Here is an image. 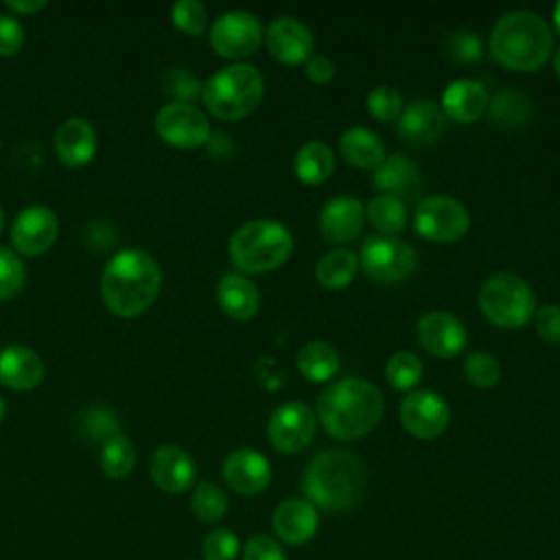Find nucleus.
<instances>
[{
    "label": "nucleus",
    "instance_id": "f257e3e1",
    "mask_svg": "<svg viewBox=\"0 0 560 560\" xmlns=\"http://www.w3.org/2000/svg\"><path fill=\"white\" fill-rule=\"evenodd\" d=\"M383 394L368 378L346 376L330 383L317 398V420L324 431L341 442L368 435L383 416Z\"/></svg>",
    "mask_w": 560,
    "mask_h": 560
},
{
    "label": "nucleus",
    "instance_id": "f03ea898",
    "mask_svg": "<svg viewBox=\"0 0 560 560\" xmlns=\"http://www.w3.org/2000/svg\"><path fill=\"white\" fill-rule=\"evenodd\" d=\"M365 488V462L346 448L319 451L302 475L304 499L326 512L352 510L363 499Z\"/></svg>",
    "mask_w": 560,
    "mask_h": 560
},
{
    "label": "nucleus",
    "instance_id": "7ed1b4c3",
    "mask_svg": "<svg viewBox=\"0 0 560 560\" xmlns=\"http://www.w3.org/2000/svg\"><path fill=\"white\" fill-rule=\"evenodd\" d=\"M162 271L158 260L144 249L118 252L101 273L103 304L118 317L144 313L158 298Z\"/></svg>",
    "mask_w": 560,
    "mask_h": 560
},
{
    "label": "nucleus",
    "instance_id": "20e7f679",
    "mask_svg": "<svg viewBox=\"0 0 560 560\" xmlns=\"http://www.w3.org/2000/svg\"><path fill=\"white\" fill-rule=\"evenodd\" d=\"M551 50V26L534 11H510L492 26L490 52L508 70L534 72L547 63Z\"/></svg>",
    "mask_w": 560,
    "mask_h": 560
},
{
    "label": "nucleus",
    "instance_id": "39448f33",
    "mask_svg": "<svg viewBox=\"0 0 560 560\" xmlns=\"http://www.w3.org/2000/svg\"><path fill=\"white\" fill-rule=\"evenodd\" d=\"M293 252L291 232L271 219H252L234 230L228 254L243 273H267L287 262Z\"/></svg>",
    "mask_w": 560,
    "mask_h": 560
},
{
    "label": "nucleus",
    "instance_id": "423d86ee",
    "mask_svg": "<svg viewBox=\"0 0 560 560\" xmlns=\"http://www.w3.org/2000/svg\"><path fill=\"white\" fill-rule=\"evenodd\" d=\"M265 94V79L252 63H232L214 72L201 85L203 105L219 120H241L249 116Z\"/></svg>",
    "mask_w": 560,
    "mask_h": 560
},
{
    "label": "nucleus",
    "instance_id": "0eeeda50",
    "mask_svg": "<svg viewBox=\"0 0 560 560\" xmlns=\"http://www.w3.org/2000/svg\"><path fill=\"white\" fill-rule=\"evenodd\" d=\"M479 308L499 328H521L534 317L536 298L521 276L497 271L479 289Z\"/></svg>",
    "mask_w": 560,
    "mask_h": 560
},
{
    "label": "nucleus",
    "instance_id": "6e6552de",
    "mask_svg": "<svg viewBox=\"0 0 560 560\" xmlns=\"http://www.w3.org/2000/svg\"><path fill=\"white\" fill-rule=\"evenodd\" d=\"M416 262V249L398 236H370L359 252L361 269L378 284H398L407 280L413 273Z\"/></svg>",
    "mask_w": 560,
    "mask_h": 560
},
{
    "label": "nucleus",
    "instance_id": "1a4fd4ad",
    "mask_svg": "<svg viewBox=\"0 0 560 560\" xmlns=\"http://www.w3.org/2000/svg\"><path fill=\"white\" fill-rule=\"evenodd\" d=\"M413 230L431 243H455L470 230V214L448 195H429L413 210Z\"/></svg>",
    "mask_w": 560,
    "mask_h": 560
},
{
    "label": "nucleus",
    "instance_id": "9d476101",
    "mask_svg": "<svg viewBox=\"0 0 560 560\" xmlns=\"http://www.w3.org/2000/svg\"><path fill=\"white\" fill-rule=\"evenodd\" d=\"M210 44L217 55L225 59H245L262 44V26L256 15L247 11H228L210 26Z\"/></svg>",
    "mask_w": 560,
    "mask_h": 560
},
{
    "label": "nucleus",
    "instance_id": "9b49d317",
    "mask_svg": "<svg viewBox=\"0 0 560 560\" xmlns=\"http://www.w3.org/2000/svg\"><path fill=\"white\" fill-rule=\"evenodd\" d=\"M155 131L166 144L175 149H195L206 144L210 125L197 105L171 101L155 114Z\"/></svg>",
    "mask_w": 560,
    "mask_h": 560
},
{
    "label": "nucleus",
    "instance_id": "f8f14e48",
    "mask_svg": "<svg viewBox=\"0 0 560 560\" xmlns=\"http://www.w3.org/2000/svg\"><path fill=\"white\" fill-rule=\"evenodd\" d=\"M317 429V418L315 413L300 400H289L282 402L267 422V438L269 444L284 455H293L304 451Z\"/></svg>",
    "mask_w": 560,
    "mask_h": 560
},
{
    "label": "nucleus",
    "instance_id": "ddd939ff",
    "mask_svg": "<svg viewBox=\"0 0 560 560\" xmlns=\"http://www.w3.org/2000/svg\"><path fill=\"white\" fill-rule=\"evenodd\" d=\"M400 422L413 438L435 440L446 431L451 411L440 394L431 389H411L400 402Z\"/></svg>",
    "mask_w": 560,
    "mask_h": 560
},
{
    "label": "nucleus",
    "instance_id": "4468645a",
    "mask_svg": "<svg viewBox=\"0 0 560 560\" xmlns=\"http://www.w3.org/2000/svg\"><path fill=\"white\" fill-rule=\"evenodd\" d=\"M57 217L48 206H26L11 225V243L24 256H39L48 252L57 238Z\"/></svg>",
    "mask_w": 560,
    "mask_h": 560
},
{
    "label": "nucleus",
    "instance_id": "2eb2a0df",
    "mask_svg": "<svg viewBox=\"0 0 560 560\" xmlns=\"http://www.w3.org/2000/svg\"><path fill=\"white\" fill-rule=\"evenodd\" d=\"M416 337L418 343L438 359H453L468 343L464 324L448 311L424 313L416 324Z\"/></svg>",
    "mask_w": 560,
    "mask_h": 560
},
{
    "label": "nucleus",
    "instance_id": "dca6fc26",
    "mask_svg": "<svg viewBox=\"0 0 560 560\" xmlns=\"http://www.w3.org/2000/svg\"><path fill=\"white\" fill-rule=\"evenodd\" d=\"M269 55L287 66L306 63L313 57V35L308 26L295 18H276L262 33Z\"/></svg>",
    "mask_w": 560,
    "mask_h": 560
},
{
    "label": "nucleus",
    "instance_id": "f3484780",
    "mask_svg": "<svg viewBox=\"0 0 560 560\" xmlns=\"http://www.w3.org/2000/svg\"><path fill=\"white\" fill-rule=\"evenodd\" d=\"M221 475L234 492L254 497L271 483V464L260 451L236 448L223 459Z\"/></svg>",
    "mask_w": 560,
    "mask_h": 560
},
{
    "label": "nucleus",
    "instance_id": "a211bd4d",
    "mask_svg": "<svg viewBox=\"0 0 560 560\" xmlns=\"http://www.w3.org/2000/svg\"><path fill=\"white\" fill-rule=\"evenodd\" d=\"M149 472L160 490L168 494H182L192 486L197 468L195 459L184 448L175 444H162L149 457Z\"/></svg>",
    "mask_w": 560,
    "mask_h": 560
},
{
    "label": "nucleus",
    "instance_id": "6ab92c4d",
    "mask_svg": "<svg viewBox=\"0 0 560 560\" xmlns=\"http://www.w3.org/2000/svg\"><path fill=\"white\" fill-rule=\"evenodd\" d=\"M372 186L378 188L381 195H389L400 201H416L424 190V177L413 160L398 153L385 158L374 168Z\"/></svg>",
    "mask_w": 560,
    "mask_h": 560
},
{
    "label": "nucleus",
    "instance_id": "aec40b11",
    "mask_svg": "<svg viewBox=\"0 0 560 560\" xmlns=\"http://www.w3.org/2000/svg\"><path fill=\"white\" fill-rule=\"evenodd\" d=\"M271 527L278 540L298 547L315 536L319 527V512L311 501L302 497H291L278 503V508L273 510Z\"/></svg>",
    "mask_w": 560,
    "mask_h": 560
},
{
    "label": "nucleus",
    "instance_id": "412c9836",
    "mask_svg": "<svg viewBox=\"0 0 560 560\" xmlns=\"http://www.w3.org/2000/svg\"><path fill=\"white\" fill-rule=\"evenodd\" d=\"M446 129V116L431 98L411 101L398 116V136L413 147H431Z\"/></svg>",
    "mask_w": 560,
    "mask_h": 560
},
{
    "label": "nucleus",
    "instance_id": "4be33fe9",
    "mask_svg": "<svg viewBox=\"0 0 560 560\" xmlns=\"http://www.w3.org/2000/svg\"><path fill=\"white\" fill-rule=\"evenodd\" d=\"M365 221V206L352 195H339L324 203L319 232L328 243H348L359 236Z\"/></svg>",
    "mask_w": 560,
    "mask_h": 560
},
{
    "label": "nucleus",
    "instance_id": "5701e85b",
    "mask_svg": "<svg viewBox=\"0 0 560 560\" xmlns=\"http://www.w3.org/2000/svg\"><path fill=\"white\" fill-rule=\"evenodd\" d=\"M488 101H490V96H488L483 83H479L475 79H457V81L448 83L446 90L442 92L440 109L453 122L470 125L486 114Z\"/></svg>",
    "mask_w": 560,
    "mask_h": 560
},
{
    "label": "nucleus",
    "instance_id": "b1692460",
    "mask_svg": "<svg viewBox=\"0 0 560 560\" xmlns=\"http://www.w3.org/2000/svg\"><path fill=\"white\" fill-rule=\"evenodd\" d=\"M44 378V363L28 346H7L0 350V383L9 389L28 392Z\"/></svg>",
    "mask_w": 560,
    "mask_h": 560
},
{
    "label": "nucleus",
    "instance_id": "393cba45",
    "mask_svg": "<svg viewBox=\"0 0 560 560\" xmlns=\"http://www.w3.org/2000/svg\"><path fill=\"white\" fill-rule=\"evenodd\" d=\"M55 151L66 166H83L96 153V131L79 116L66 118L55 131Z\"/></svg>",
    "mask_w": 560,
    "mask_h": 560
},
{
    "label": "nucleus",
    "instance_id": "a878e982",
    "mask_svg": "<svg viewBox=\"0 0 560 560\" xmlns=\"http://www.w3.org/2000/svg\"><path fill=\"white\" fill-rule=\"evenodd\" d=\"M217 302L236 322H247L258 313V287L243 273H225L217 284Z\"/></svg>",
    "mask_w": 560,
    "mask_h": 560
},
{
    "label": "nucleus",
    "instance_id": "bb28decb",
    "mask_svg": "<svg viewBox=\"0 0 560 560\" xmlns=\"http://www.w3.org/2000/svg\"><path fill=\"white\" fill-rule=\"evenodd\" d=\"M341 158L357 168H376L385 160L381 138L365 127H350L339 138Z\"/></svg>",
    "mask_w": 560,
    "mask_h": 560
},
{
    "label": "nucleus",
    "instance_id": "cd10ccee",
    "mask_svg": "<svg viewBox=\"0 0 560 560\" xmlns=\"http://www.w3.org/2000/svg\"><path fill=\"white\" fill-rule=\"evenodd\" d=\"M335 171V155L328 144L311 140L298 149L293 155V173L302 184L317 186L324 184Z\"/></svg>",
    "mask_w": 560,
    "mask_h": 560
},
{
    "label": "nucleus",
    "instance_id": "c85d7f7f",
    "mask_svg": "<svg viewBox=\"0 0 560 560\" xmlns=\"http://www.w3.org/2000/svg\"><path fill=\"white\" fill-rule=\"evenodd\" d=\"M488 116L501 129H521L532 116L529 98L516 88H501L488 101Z\"/></svg>",
    "mask_w": 560,
    "mask_h": 560
},
{
    "label": "nucleus",
    "instance_id": "c756f323",
    "mask_svg": "<svg viewBox=\"0 0 560 560\" xmlns=\"http://www.w3.org/2000/svg\"><path fill=\"white\" fill-rule=\"evenodd\" d=\"M339 352L326 341H308L298 352L300 374L313 383H326L339 372Z\"/></svg>",
    "mask_w": 560,
    "mask_h": 560
},
{
    "label": "nucleus",
    "instance_id": "7c9ffc66",
    "mask_svg": "<svg viewBox=\"0 0 560 560\" xmlns=\"http://www.w3.org/2000/svg\"><path fill=\"white\" fill-rule=\"evenodd\" d=\"M359 271V256L346 247H337L326 252L315 267L317 282L326 289H343L348 287Z\"/></svg>",
    "mask_w": 560,
    "mask_h": 560
},
{
    "label": "nucleus",
    "instance_id": "2f4dec72",
    "mask_svg": "<svg viewBox=\"0 0 560 560\" xmlns=\"http://www.w3.org/2000/svg\"><path fill=\"white\" fill-rule=\"evenodd\" d=\"M365 217L383 236H398L407 228L409 219L405 201L389 195L372 197L365 206Z\"/></svg>",
    "mask_w": 560,
    "mask_h": 560
},
{
    "label": "nucleus",
    "instance_id": "473e14b6",
    "mask_svg": "<svg viewBox=\"0 0 560 560\" xmlns=\"http://www.w3.org/2000/svg\"><path fill=\"white\" fill-rule=\"evenodd\" d=\"M136 466V448L127 435L116 433L101 444V468L109 479H125Z\"/></svg>",
    "mask_w": 560,
    "mask_h": 560
},
{
    "label": "nucleus",
    "instance_id": "72a5a7b5",
    "mask_svg": "<svg viewBox=\"0 0 560 560\" xmlns=\"http://www.w3.org/2000/svg\"><path fill=\"white\" fill-rule=\"evenodd\" d=\"M190 512L203 523H217L228 512V494L217 483L201 481L192 490Z\"/></svg>",
    "mask_w": 560,
    "mask_h": 560
},
{
    "label": "nucleus",
    "instance_id": "f704fd0d",
    "mask_svg": "<svg viewBox=\"0 0 560 560\" xmlns=\"http://www.w3.org/2000/svg\"><path fill=\"white\" fill-rule=\"evenodd\" d=\"M422 361L407 350L394 352L385 365L387 383L398 392H411L422 381Z\"/></svg>",
    "mask_w": 560,
    "mask_h": 560
},
{
    "label": "nucleus",
    "instance_id": "c9c22d12",
    "mask_svg": "<svg viewBox=\"0 0 560 560\" xmlns=\"http://www.w3.org/2000/svg\"><path fill=\"white\" fill-rule=\"evenodd\" d=\"M464 376L479 389H490L501 378V363L490 352H470L464 359Z\"/></svg>",
    "mask_w": 560,
    "mask_h": 560
},
{
    "label": "nucleus",
    "instance_id": "e433bc0d",
    "mask_svg": "<svg viewBox=\"0 0 560 560\" xmlns=\"http://www.w3.org/2000/svg\"><path fill=\"white\" fill-rule=\"evenodd\" d=\"M365 105H368V112L372 118H376L381 122H392L402 112V96L394 85L381 83L370 90Z\"/></svg>",
    "mask_w": 560,
    "mask_h": 560
},
{
    "label": "nucleus",
    "instance_id": "4c0bfd02",
    "mask_svg": "<svg viewBox=\"0 0 560 560\" xmlns=\"http://www.w3.org/2000/svg\"><path fill=\"white\" fill-rule=\"evenodd\" d=\"M173 24L186 35H201L208 26V11L199 0H179L171 7Z\"/></svg>",
    "mask_w": 560,
    "mask_h": 560
},
{
    "label": "nucleus",
    "instance_id": "58836bf2",
    "mask_svg": "<svg viewBox=\"0 0 560 560\" xmlns=\"http://www.w3.org/2000/svg\"><path fill=\"white\" fill-rule=\"evenodd\" d=\"M24 280L26 269L20 256L13 249L0 245V300L13 298L22 289Z\"/></svg>",
    "mask_w": 560,
    "mask_h": 560
},
{
    "label": "nucleus",
    "instance_id": "ea45409f",
    "mask_svg": "<svg viewBox=\"0 0 560 560\" xmlns=\"http://www.w3.org/2000/svg\"><path fill=\"white\" fill-rule=\"evenodd\" d=\"M238 553H241L238 536L228 527L212 529L210 534H206L201 542L203 560H236Z\"/></svg>",
    "mask_w": 560,
    "mask_h": 560
},
{
    "label": "nucleus",
    "instance_id": "a19ab883",
    "mask_svg": "<svg viewBox=\"0 0 560 560\" xmlns=\"http://www.w3.org/2000/svg\"><path fill=\"white\" fill-rule=\"evenodd\" d=\"M444 50H446V57L457 63H472L481 57L483 42L479 39L477 33L462 28V31L451 33L444 39Z\"/></svg>",
    "mask_w": 560,
    "mask_h": 560
},
{
    "label": "nucleus",
    "instance_id": "79ce46f5",
    "mask_svg": "<svg viewBox=\"0 0 560 560\" xmlns=\"http://www.w3.org/2000/svg\"><path fill=\"white\" fill-rule=\"evenodd\" d=\"M241 556L243 560H287L282 545L267 534H254L252 538H247Z\"/></svg>",
    "mask_w": 560,
    "mask_h": 560
},
{
    "label": "nucleus",
    "instance_id": "37998d69",
    "mask_svg": "<svg viewBox=\"0 0 560 560\" xmlns=\"http://www.w3.org/2000/svg\"><path fill=\"white\" fill-rule=\"evenodd\" d=\"M83 431L92 440H101V444H103L105 440H109L112 435L118 433V422H116L114 413L107 409H88L85 420H83Z\"/></svg>",
    "mask_w": 560,
    "mask_h": 560
},
{
    "label": "nucleus",
    "instance_id": "c03bdc74",
    "mask_svg": "<svg viewBox=\"0 0 560 560\" xmlns=\"http://www.w3.org/2000/svg\"><path fill=\"white\" fill-rule=\"evenodd\" d=\"M534 326L542 341L560 346V306L545 304L534 311Z\"/></svg>",
    "mask_w": 560,
    "mask_h": 560
},
{
    "label": "nucleus",
    "instance_id": "a18cd8bd",
    "mask_svg": "<svg viewBox=\"0 0 560 560\" xmlns=\"http://www.w3.org/2000/svg\"><path fill=\"white\" fill-rule=\"evenodd\" d=\"M24 44V28L13 15H0V57L15 55Z\"/></svg>",
    "mask_w": 560,
    "mask_h": 560
},
{
    "label": "nucleus",
    "instance_id": "49530a36",
    "mask_svg": "<svg viewBox=\"0 0 560 560\" xmlns=\"http://www.w3.org/2000/svg\"><path fill=\"white\" fill-rule=\"evenodd\" d=\"M166 85H168V92L179 96V101H184V103H190V98L201 94V83L182 68H175L168 72Z\"/></svg>",
    "mask_w": 560,
    "mask_h": 560
},
{
    "label": "nucleus",
    "instance_id": "de8ad7c7",
    "mask_svg": "<svg viewBox=\"0 0 560 560\" xmlns=\"http://www.w3.org/2000/svg\"><path fill=\"white\" fill-rule=\"evenodd\" d=\"M335 72H337V68H335L332 59L326 57V55H313V57L304 63V74H306V79H308L311 83H315V85H326V83H330V81L335 79Z\"/></svg>",
    "mask_w": 560,
    "mask_h": 560
},
{
    "label": "nucleus",
    "instance_id": "09e8293b",
    "mask_svg": "<svg viewBox=\"0 0 560 560\" xmlns=\"http://www.w3.org/2000/svg\"><path fill=\"white\" fill-rule=\"evenodd\" d=\"M46 0H7V9L15 11L18 15H31L46 9Z\"/></svg>",
    "mask_w": 560,
    "mask_h": 560
},
{
    "label": "nucleus",
    "instance_id": "8fccbe9b",
    "mask_svg": "<svg viewBox=\"0 0 560 560\" xmlns=\"http://www.w3.org/2000/svg\"><path fill=\"white\" fill-rule=\"evenodd\" d=\"M553 26L560 33V2L553 7Z\"/></svg>",
    "mask_w": 560,
    "mask_h": 560
},
{
    "label": "nucleus",
    "instance_id": "3c124183",
    "mask_svg": "<svg viewBox=\"0 0 560 560\" xmlns=\"http://www.w3.org/2000/svg\"><path fill=\"white\" fill-rule=\"evenodd\" d=\"M553 70H556V77L560 79V50L553 55Z\"/></svg>",
    "mask_w": 560,
    "mask_h": 560
},
{
    "label": "nucleus",
    "instance_id": "603ef678",
    "mask_svg": "<svg viewBox=\"0 0 560 560\" xmlns=\"http://www.w3.org/2000/svg\"><path fill=\"white\" fill-rule=\"evenodd\" d=\"M4 413H7V405H4V398L0 396V422H2V418H4Z\"/></svg>",
    "mask_w": 560,
    "mask_h": 560
},
{
    "label": "nucleus",
    "instance_id": "864d4df0",
    "mask_svg": "<svg viewBox=\"0 0 560 560\" xmlns=\"http://www.w3.org/2000/svg\"><path fill=\"white\" fill-rule=\"evenodd\" d=\"M2 228H4V212H2V206H0V234H2Z\"/></svg>",
    "mask_w": 560,
    "mask_h": 560
}]
</instances>
